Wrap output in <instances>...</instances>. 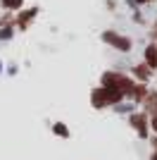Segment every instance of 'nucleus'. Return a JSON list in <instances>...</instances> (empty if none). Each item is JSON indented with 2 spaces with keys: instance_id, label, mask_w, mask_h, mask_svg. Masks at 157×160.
I'll return each instance as SVG.
<instances>
[{
  "instance_id": "3",
  "label": "nucleus",
  "mask_w": 157,
  "mask_h": 160,
  "mask_svg": "<svg viewBox=\"0 0 157 160\" xmlns=\"http://www.w3.org/2000/svg\"><path fill=\"white\" fill-rule=\"evenodd\" d=\"M129 124H131V129L140 136V139H150V117L143 112V110H138V112H131L129 115Z\"/></svg>"
},
{
  "instance_id": "1",
  "label": "nucleus",
  "mask_w": 157,
  "mask_h": 160,
  "mask_svg": "<svg viewBox=\"0 0 157 160\" xmlns=\"http://www.w3.org/2000/svg\"><path fill=\"white\" fill-rule=\"evenodd\" d=\"M100 86L114 88V91H119V93H124V98H131V93H133V86H136V81L131 79L129 74H124V72H117V69H107V72L100 77Z\"/></svg>"
},
{
  "instance_id": "12",
  "label": "nucleus",
  "mask_w": 157,
  "mask_h": 160,
  "mask_svg": "<svg viewBox=\"0 0 157 160\" xmlns=\"http://www.w3.org/2000/svg\"><path fill=\"white\" fill-rule=\"evenodd\" d=\"M14 36V29L12 27H0V38L2 41H10Z\"/></svg>"
},
{
  "instance_id": "16",
  "label": "nucleus",
  "mask_w": 157,
  "mask_h": 160,
  "mask_svg": "<svg viewBox=\"0 0 157 160\" xmlns=\"http://www.w3.org/2000/svg\"><path fill=\"white\" fill-rule=\"evenodd\" d=\"M138 5H148V2H155V0H136Z\"/></svg>"
},
{
  "instance_id": "14",
  "label": "nucleus",
  "mask_w": 157,
  "mask_h": 160,
  "mask_svg": "<svg viewBox=\"0 0 157 160\" xmlns=\"http://www.w3.org/2000/svg\"><path fill=\"white\" fill-rule=\"evenodd\" d=\"M150 132H155V136H157V115L150 117Z\"/></svg>"
},
{
  "instance_id": "6",
  "label": "nucleus",
  "mask_w": 157,
  "mask_h": 160,
  "mask_svg": "<svg viewBox=\"0 0 157 160\" xmlns=\"http://www.w3.org/2000/svg\"><path fill=\"white\" fill-rule=\"evenodd\" d=\"M131 74H133V81H138V84H148L152 77V69L145 62H140V65H133L131 67Z\"/></svg>"
},
{
  "instance_id": "8",
  "label": "nucleus",
  "mask_w": 157,
  "mask_h": 160,
  "mask_svg": "<svg viewBox=\"0 0 157 160\" xmlns=\"http://www.w3.org/2000/svg\"><path fill=\"white\" fill-rule=\"evenodd\" d=\"M143 58H145V65L150 67L152 72H157V43H148L145 46V53H143Z\"/></svg>"
},
{
  "instance_id": "10",
  "label": "nucleus",
  "mask_w": 157,
  "mask_h": 160,
  "mask_svg": "<svg viewBox=\"0 0 157 160\" xmlns=\"http://www.w3.org/2000/svg\"><path fill=\"white\" fill-rule=\"evenodd\" d=\"M0 7L5 12H19L24 7V0H0Z\"/></svg>"
},
{
  "instance_id": "17",
  "label": "nucleus",
  "mask_w": 157,
  "mask_h": 160,
  "mask_svg": "<svg viewBox=\"0 0 157 160\" xmlns=\"http://www.w3.org/2000/svg\"><path fill=\"white\" fill-rule=\"evenodd\" d=\"M0 65H2V62H0Z\"/></svg>"
},
{
  "instance_id": "11",
  "label": "nucleus",
  "mask_w": 157,
  "mask_h": 160,
  "mask_svg": "<svg viewBox=\"0 0 157 160\" xmlns=\"http://www.w3.org/2000/svg\"><path fill=\"white\" fill-rule=\"evenodd\" d=\"M52 134H55V136H62V139H69V136H72V132H69V127H67L64 122H55V124H52Z\"/></svg>"
},
{
  "instance_id": "15",
  "label": "nucleus",
  "mask_w": 157,
  "mask_h": 160,
  "mask_svg": "<svg viewBox=\"0 0 157 160\" xmlns=\"http://www.w3.org/2000/svg\"><path fill=\"white\" fill-rule=\"evenodd\" d=\"M152 38L157 41V19H155V27H152ZM155 41H152V43H155Z\"/></svg>"
},
{
  "instance_id": "4",
  "label": "nucleus",
  "mask_w": 157,
  "mask_h": 160,
  "mask_svg": "<svg viewBox=\"0 0 157 160\" xmlns=\"http://www.w3.org/2000/svg\"><path fill=\"white\" fill-rule=\"evenodd\" d=\"M102 41L107 46H112L114 50H119V53H129L131 48H133V41H131L129 36L117 33V31H102Z\"/></svg>"
},
{
  "instance_id": "13",
  "label": "nucleus",
  "mask_w": 157,
  "mask_h": 160,
  "mask_svg": "<svg viewBox=\"0 0 157 160\" xmlns=\"http://www.w3.org/2000/svg\"><path fill=\"white\" fill-rule=\"evenodd\" d=\"M150 146H152V153H150V160H157V136L150 139Z\"/></svg>"
},
{
  "instance_id": "2",
  "label": "nucleus",
  "mask_w": 157,
  "mask_h": 160,
  "mask_svg": "<svg viewBox=\"0 0 157 160\" xmlns=\"http://www.w3.org/2000/svg\"><path fill=\"white\" fill-rule=\"evenodd\" d=\"M124 100V93H119L114 88H107V86H95L91 91V105L95 110H105L110 105H119Z\"/></svg>"
},
{
  "instance_id": "7",
  "label": "nucleus",
  "mask_w": 157,
  "mask_h": 160,
  "mask_svg": "<svg viewBox=\"0 0 157 160\" xmlns=\"http://www.w3.org/2000/svg\"><path fill=\"white\" fill-rule=\"evenodd\" d=\"M140 105H143V112L148 115V117L157 115V91H148V96H145V100Z\"/></svg>"
},
{
  "instance_id": "5",
  "label": "nucleus",
  "mask_w": 157,
  "mask_h": 160,
  "mask_svg": "<svg viewBox=\"0 0 157 160\" xmlns=\"http://www.w3.org/2000/svg\"><path fill=\"white\" fill-rule=\"evenodd\" d=\"M36 14H38V5L26 7V10H19V12H17V17H14V27L19 29V31H26V29H29V24L36 19Z\"/></svg>"
},
{
  "instance_id": "9",
  "label": "nucleus",
  "mask_w": 157,
  "mask_h": 160,
  "mask_svg": "<svg viewBox=\"0 0 157 160\" xmlns=\"http://www.w3.org/2000/svg\"><path fill=\"white\" fill-rule=\"evenodd\" d=\"M148 91H150V88L145 86V84H138V81H136V86H133V93H131V100H133V103H143L145 96H148Z\"/></svg>"
}]
</instances>
